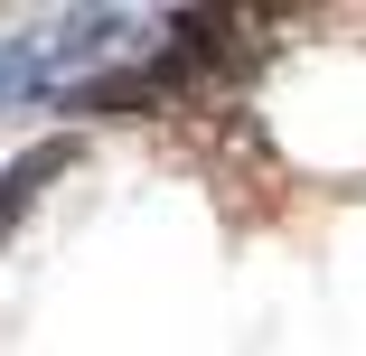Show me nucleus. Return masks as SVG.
Returning <instances> with one entry per match:
<instances>
[{
	"label": "nucleus",
	"instance_id": "f257e3e1",
	"mask_svg": "<svg viewBox=\"0 0 366 356\" xmlns=\"http://www.w3.org/2000/svg\"><path fill=\"white\" fill-rule=\"evenodd\" d=\"M66 169H76V141H38L29 160H10V178H0V235H10L29 206H38V188H47V178H66Z\"/></svg>",
	"mask_w": 366,
	"mask_h": 356
},
{
	"label": "nucleus",
	"instance_id": "f03ea898",
	"mask_svg": "<svg viewBox=\"0 0 366 356\" xmlns=\"http://www.w3.org/2000/svg\"><path fill=\"white\" fill-rule=\"evenodd\" d=\"M19 94H29V66H19V47H10V38H0V113H10Z\"/></svg>",
	"mask_w": 366,
	"mask_h": 356
}]
</instances>
